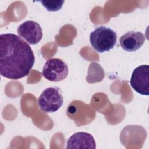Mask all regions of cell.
Wrapping results in <instances>:
<instances>
[{
	"mask_svg": "<svg viewBox=\"0 0 149 149\" xmlns=\"http://www.w3.org/2000/svg\"><path fill=\"white\" fill-rule=\"evenodd\" d=\"M66 148H96L93 136L87 132H80L74 133L67 141Z\"/></svg>",
	"mask_w": 149,
	"mask_h": 149,
	"instance_id": "ba28073f",
	"label": "cell"
},
{
	"mask_svg": "<svg viewBox=\"0 0 149 149\" xmlns=\"http://www.w3.org/2000/svg\"><path fill=\"white\" fill-rule=\"evenodd\" d=\"M131 87L137 93L149 95V66L143 65L136 68L130 80Z\"/></svg>",
	"mask_w": 149,
	"mask_h": 149,
	"instance_id": "5b68a950",
	"label": "cell"
},
{
	"mask_svg": "<svg viewBox=\"0 0 149 149\" xmlns=\"http://www.w3.org/2000/svg\"><path fill=\"white\" fill-rule=\"evenodd\" d=\"M35 62L29 44L12 33L0 35V73L12 80L27 76Z\"/></svg>",
	"mask_w": 149,
	"mask_h": 149,
	"instance_id": "6da1fadb",
	"label": "cell"
},
{
	"mask_svg": "<svg viewBox=\"0 0 149 149\" xmlns=\"http://www.w3.org/2000/svg\"><path fill=\"white\" fill-rule=\"evenodd\" d=\"M68 72V65L63 61L59 58H51L45 63L42 74L50 81L58 82L66 78Z\"/></svg>",
	"mask_w": 149,
	"mask_h": 149,
	"instance_id": "277c9868",
	"label": "cell"
},
{
	"mask_svg": "<svg viewBox=\"0 0 149 149\" xmlns=\"http://www.w3.org/2000/svg\"><path fill=\"white\" fill-rule=\"evenodd\" d=\"M40 2L48 11H58L62 6L64 1H40Z\"/></svg>",
	"mask_w": 149,
	"mask_h": 149,
	"instance_id": "9c48e42d",
	"label": "cell"
},
{
	"mask_svg": "<svg viewBox=\"0 0 149 149\" xmlns=\"http://www.w3.org/2000/svg\"><path fill=\"white\" fill-rule=\"evenodd\" d=\"M145 37L140 31H128L119 38V43L121 47L127 52L137 51L143 45Z\"/></svg>",
	"mask_w": 149,
	"mask_h": 149,
	"instance_id": "52a82bcc",
	"label": "cell"
},
{
	"mask_svg": "<svg viewBox=\"0 0 149 149\" xmlns=\"http://www.w3.org/2000/svg\"><path fill=\"white\" fill-rule=\"evenodd\" d=\"M63 104L62 91L59 87H51L45 89L38 98L40 109L46 113L57 111Z\"/></svg>",
	"mask_w": 149,
	"mask_h": 149,
	"instance_id": "3957f363",
	"label": "cell"
},
{
	"mask_svg": "<svg viewBox=\"0 0 149 149\" xmlns=\"http://www.w3.org/2000/svg\"><path fill=\"white\" fill-rule=\"evenodd\" d=\"M17 32L18 35L29 44H37L42 37V28L38 23L33 20L22 23L17 27Z\"/></svg>",
	"mask_w": 149,
	"mask_h": 149,
	"instance_id": "8992f818",
	"label": "cell"
},
{
	"mask_svg": "<svg viewBox=\"0 0 149 149\" xmlns=\"http://www.w3.org/2000/svg\"><path fill=\"white\" fill-rule=\"evenodd\" d=\"M116 33L109 27L100 26L90 33V41L93 48L99 52L109 51L116 43Z\"/></svg>",
	"mask_w": 149,
	"mask_h": 149,
	"instance_id": "7a4b0ae2",
	"label": "cell"
}]
</instances>
